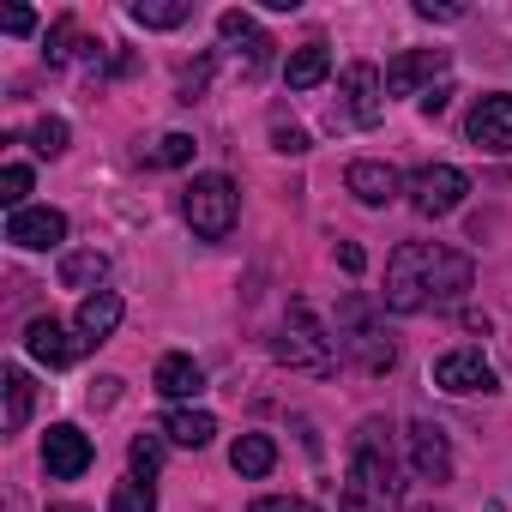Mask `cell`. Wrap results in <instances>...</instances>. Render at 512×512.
Masks as SVG:
<instances>
[{"label":"cell","mask_w":512,"mask_h":512,"mask_svg":"<svg viewBox=\"0 0 512 512\" xmlns=\"http://www.w3.org/2000/svg\"><path fill=\"white\" fill-rule=\"evenodd\" d=\"M470 290V260L446 241H404L386 260V308L392 314H422V308H452Z\"/></svg>","instance_id":"1"},{"label":"cell","mask_w":512,"mask_h":512,"mask_svg":"<svg viewBox=\"0 0 512 512\" xmlns=\"http://www.w3.org/2000/svg\"><path fill=\"white\" fill-rule=\"evenodd\" d=\"M338 512H398V458H392V422L386 416H368L350 434Z\"/></svg>","instance_id":"2"},{"label":"cell","mask_w":512,"mask_h":512,"mask_svg":"<svg viewBox=\"0 0 512 512\" xmlns=\"http://www.w3.org/2000/svg\"><path fill=\"white\" fill-rule=\"evenodd\" d=\"M278 362L290 368V374H332L338 368V338L320 326V314L296 296L290 308H284V326H278Z\"/></svg>","instance_id":"3"},{"label":"cell","mask_w":512,"mask_h":512,"mask_svg":"<svg viewBox=\"0 0 512 512\" xmlns=\"http://www.w3.org/2000/svg\"><path fill=\"white\" fill-rule=\"evenodd\" d=\"M181 217H187V229H193L199 241H223V235L235 229V217H241L235 181H229V175H193L187 193H181Z\"/></svg>","instance_id":"4"},{"label":"cell","mask_w":512,"mask_h":512,"mask_svg":"<svg viewBox=\"0 0 512 512\" xmlns=\"http://www.w3.org/2000/svg\"><path fill=\"white\" fill-rule=\"evenodd\" d=\"M338 350H350L362 374H392L398 368V344H392V332L374 320V308L362 296H350L338 308Z\"/></svg>","instance_id":"5"},{"label":"cell","mask_w":512,"mask_h":512,"mask_svg":"<svg viewBox=\"0 0 512 512\" xmlns=\"http://www.w3.org/2000/svg\"><path fill=\"white\" fill-rule=\"evenodd\" d=\"M386 79L368 67V61H350L344 67V79H338V109H332V121H344V127H380V115H386Z\"/></svg>","instance_id":"6"},{"label":"cell","mask_w":512,"mask_h":512,"mask_svg":"<svg viewBox=\"0 0 512 512\" xmlns=\"http://www.w3.org/2000/svg\"><path fill=\"white\" fill-rule=\"evenodd\" d=\"M404 193H410V205L422 217H452L464 205V193H470V175L452 169V163H422V169H410Z\"/></svg>","instance_id":"7"},{"label":"cell","mask_w":512,"mask_h":512,"mask_svg":"<svg viewBox=\"0 0 512 512\" xmlns=\"http://www.w3.org/2000/svg\"><path fill=\"white\" fill-rule=\"evenodd\" d=\"M91 458H97V446H91V434H85V428H73V422H55V428L43 434V470H49L55 482H73V476H85V470H91Z\"/></svg>","instance_id":"8"},{"label":"cell","mask_w":512,"mask_h":512,"mask_svg":"<svg viewBox=\"0 0 512 512\" xmlns=\"http://www.w3.org/2000/svg\"><path fill=\"white\" fill-rule=\"evenodd\" d=\"M464 133H470V145H482V151H494V157L512 151V91H488V97H476Z\"/></svg>","instance_id":"9"},{"label":"cell","mask_w":512,"mask_h":512,"mask_svg":"<svg viewBox=\"0 0 512 512\" xmlns=\"http://www.w3.org/2000/svg\"><path fill=\"white\" fill-rule=\"evenodd\" d=\"M7 241H13V247H25V253L61 247V241H67V211H55V205H25V211H7Z\"/></svg>","instance_id":"10"},{"label":"cell","mask_w":512,"mask_h":512,"mask_svg":"<svg viewBox=\"0 0 512 512\" xmlns=\"http://www.w3.org/2000/svg\"><path fill=\"white\" fill-rule=\"evenodd\" d=\"M434 386L452 392V398H470V392H494V368L482 350H446L434 362Z\"/></svg>","instance_id":"11"},{"label":"cell","mask_w":512,"mask_h":512,"mask_svg":"<svg viewBox=\"0 0 512 512\" xmlns=\"http://www.w3.org/2000/svg\"><path fill=\"white\" fill-rule=\"evenodd\" d=\"M434 73H446V49H404V55L386 67V91H392V97H422V91L440 85Z\"/></svg>","instance_id":"12"},{"label":"cell","mask_w":512,"mask_h":512,"mask_svg":"<svg viewBox=\"0 0 512 512\" xmlns=\"http://www.w3.org/2000/svg\"><path fill=\"white\" fill-rule=\"evenodd\" d=\"M25 350H31L43 368H73L91 344H85L79 332H67L61 320H49V314H43V320H31V326H25Z\"/></svg>","instance_id":"13"},{"label":"cell","mask_w":512,"mask_h":512,"mask_svg":"<svg viewBox=\"0 0 512 512\" xmlns=\"http://www.w3.org/2000/svg\"><path fill=\"white\" fill-rule=\"evenodd\" d=\"M404 440H410V470H416L422 482H446V476H452V446H446V428H440V422H422V416H416Z\"/></svg>","instance_id":"14"},{"label":"cell","mask_w":512,"mask_h":512,"mask_svg":"<svg viewBox=\"0 0 512 512\" xmlns=\"http://www.w3.org/2000/svg\"><path fill=\"white\" fill-rule=\"evenodd\" d=\"M350 193L362 199V205H392L398 193H404V175L392 169V163H374V157H362V163H350Z\"/></svg>","instance_id":"15"},{"label":"cell","mask_w":512,"mask_h":512,"mask_svg":"<svg viewBox=\"0 0 512 512\" xmlns=\"http://www.w3.org/2000/svg\"><path fill=\"white\" fill-rule=\"evenodd\" d=\"M151 386H157L169 404H181V398H199V392H205V368H199L193 356H181V350H175V356H163V362H157Z\"/></svg>","instance_id":"16"},{"label":"cell","mask_w":512,"mask_h":512,"mask_svg":"<svg viewBox=\"0 0 512 512\" xmlns=\"http://www.w3.org/2000/svg\"><path fill=\"white\" fill-rule=\"evenodd\" d=\"M121 314H127V308H121L115 290H91V296L79 302V338H85V344H103V338L121 326Z\"/></svg>","instance_id":"17"},{"label":"cell","mask_w":512,"mask_h":512,"mask_svg":"<svg viewBox=\"0 0 512 512\" xmlns=\"http://www.w3.org/2000/svg\"><path fill=\"white\" fill-rule=\"evenodd\" d=\"M103 278H109V253L103 247H73V253H61V284L67 290H103Z\"/></svg>","instance_id":"18"},{"label":"cell","mask_w":512,"mask_h":512,"mask_svg":"<svg viewBox=\"0 0 512 512\" xmlns=\"http://www.w3.org/2000/svg\"><path fill=\"white\" fill-rule=\"evenodd\" d=\"M326 73H332V49H326V43H302V49L284 61V85H290V91H314Z\"/></svg>","instance_id":"19"},{"label":"cell","mask_w":512,"mask_h":512,"mask_svg":"<svg viewBox=\"0 0 512 512\" xmlns=\"http://www.w3.org/2000/svg\"><path fill=\"white\" fill-rule=\"evenodd\" d=\"M229 464H235V476H272V464H278V446H272V434H241L235 446H229Z\"/></svg>","instance_id":"20"},{"label":"cell","mask_w":512,"mask_h":512,"mask_svg":"<svg viewBox=\"0 0 512 512\" xmlns=\"http://www.w3.org/2000/svg\"><path fill=\"white\" fill-rule=\"evenodd\" d=\"M163 434H169L175 446L199 452V446H211V434H217V416H211V410H169V416H163Z\"/></svg>","instance_id":"21"},{"label":"cell","mask_w":512,"mask_h":512,"mask_svg":"<svg viewBox=\"0 0 512 512\" xmlns=\"http://www.w3.org/2000/svg\"><path fill=\"white\" fill-rule=\"evenodd\" d=\"M217 31H223V43H247V67H266V49H272V43L260 37V25H253L247 13L229 7V13L217 19Z\"/></svg>","instance_id":"22"},{"label":"cell","mask_w":512,"mask_h":512,"mask_svg":"<svg viewBox=\"0 0 512 512\" xmlns=\"http://www.w3.org/2000/svg\"><path fill=\"white\" fill-rule=\"evenodd\" d=\"M187 0H133V25H145V31H175V25H187Z\"/></svg>","instance_id":"23"},{"label":"cell","mask_w":512,"mask_h":512,"mask_svg":"<svg viewBox=\"0 0 512 512\" xmlns=\"http://www.w3.org/2000/svg\"><path fill=\"white\" fill-rule=\"evenodd\" d=\"M0 386H7V428L19 434V428L31 422V398H37V386H31L25 368H7V374H0Z\"/></svg>","instance_id":"24"},{"label":"cell","mask_w":512,"mask_h":512,"mask_svg":"<svg viewBox=\"0 0 512 512\" xmlns=\"http://www.w3.org/2000/svg\"><path fill=\"white\" fill-rule=\"evenodd\" d=\"M109 512H157V494H151V482H139V476L115 482V494H109Z\"/></svg>","instance_id":"25"},{"label":"cell","mask_w":512,"mask_h":512,"mask_svg":"<svg viewBox=\"0 0 512 512\" xmlns=\"http://www.w3.org/2000/svg\"><path fill=\"white\" fill-rule=\"evenodd\" d=\"M31 151H37V157H61V151H67V121H61V115H43V121L31 127Z\"/></svg>","instance_id":"26"},{"label":"cell","mask_w":512,"mask_h":512,"mask_svg":"<svg viewBox=\"0 0 512 512\" xmlns=\"http://www.w3.org/2000/svg\"><path fill=\"white\" fill-rule=\"evenodd\" d=\"M127 458H133V476L151 482V476L163 470V440H157V434H139V440L127 446Z\"/></svg>","instance_id":"27"},{"label":"cell","mask_w":512,"mask_h":512,"mask_svg":"<svg viewBox=\"0 0 512 512\" xmlns=\"http://www.w3.org/2000/svg\"><path fill=\"white\" fill-rule=\"evenodd\" d=\"M25 193H31V169L25 163H7V169H0V205L25 211Z\"/></svg>","instance_id":"28"},{"label":"cell","mask_w":512,"mask_h":512,"mask_svg":"<svg viewBox=\"0 0 512 512\" xmlns=\"http://www.w3.org/2000/svg\"><path fill=\"white\" fill-rule=\"evenodd\" d=\"M187 157H193V139H187V133H163L157 151H151V163H163V169H181Z\"/></svg>","instance_id":"29"},{"label":"cell","mask_w":512,"mask_h":512,"mask_svg":"<svg viewBox=\"0 0 512 512\" xmlns=\"http://www.w3.org/2000/svg\"><path fill=\"white\" fill-rule=\"evenodd\" d=\"M416 19H428V25H458L464 7H452V0H416Z\"/></svg>","instance_id":"30"},{"label":"cell","mask_w":512,"mask_h":512,"mask_svg":"<svg viewBox=\"0 0 512 512\" xmlns=\"http://www.w3.org/2000/svg\"><path fill=\"white\" fill-rule=\"evenodd\" d=\"M247 512H320V506H308V500H296V494H260Z\"/></svg>","instance_id":"31"},{"label":"cell","mask_w":512,"mask_h":512,"mask_svg":"<svg viewBox=\"0 0 512 512\" xmlns=\"http://www.w3.org/2000/svg\"><path fill=\"white\" fill-rule=\"evenodd\" d=\"M0 25H7V37H31L37 31V13L31 7H7V13H0Z\"/></svg>","instance_id":"32"},{"label":"cell","mask_w":512,"mask_h":512,"mask_svg":"<svg viewBox=\"0 0 512 512\" xmlns=\"http://www.w3.org/2000/svg\"><path fill=\"white\" fill-rule=\"evenodd\" d=\"M452 97H458V91H452V85H446V79H440V85H434V91H422V97H416V103H422V115H428V121H434V115H446V103H452Z\"/></svg>","instance_id":"33"},{"label":"cell","mask_w":512,"mask_h":512,"mask_svg":"<svg viewBox=\"0 0 512 512\" xmlns=\"http://www.w3.org/2000/svg\"><path fill=\"white\" fill-rule=\"evenodd\" d=\"M272 139H278V151H290V157H296V151H308V133H302V127H284V121H278V127H272Z\"/></svg>","instance_id":"34"},{"label":"cell","mask_w":512,"mask_h":512,"mask_svg":"<svg viewBox=\"0 0 512 512\" xmlns=\"http://www.w3.org/2000/svg\"><path fill=\"white\" fill-rule=\"evenodd\" d=\"M338 266H344V272H350V278H356V272H362V266H368V253H362V247H356V241H338Z\"/></svg>","instance_id":"35"},{"label":"cell","mask_w":512,"mask_h":512,"mask_svg":"<svg viewBox=\"0 0 512 512\" xmlns=\"http://www.w3.org/2000/svg\"><path fill=\"white\" fill-rule=\"evenodd\" d=\"M115 398H121V380H115V374H109V380H97V386H91V404H115Z\"/></svg>","instance_id":"36"},{"label":"cell","mask_w":512,"mask_h":512,"mask_svg":"<svg viewBox=\"0 0 512 512\" xmlns=\"http://www.w3.org/2000/svg\"><path fill=\"white\" fill-rule=\"evenodd\" d=\"M49 512H85V506H49Z\"/></svg>","instance_id":"37"},{"label":"cell","mask_w":512,"mask_h":512,"mask_svg":"<svg viewBox=\"0 0 512 512\" xmlns=\"http://www.w3.org/2000/svg\"><path fill=\"white\" fill-rule=\"evenodd\" d=\"M416 512H446V506H434V500H428V506H416Z\"/></svg>","instance_id":"38"}]
</instances>
